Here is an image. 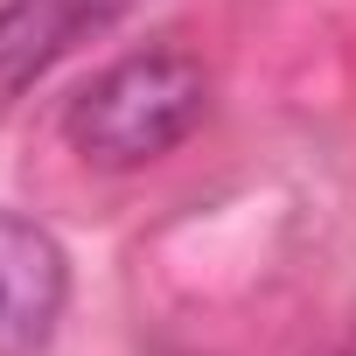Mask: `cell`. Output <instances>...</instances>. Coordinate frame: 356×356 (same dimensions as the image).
<instances>
[{
	"label": "cell",
	"mask_w": 356,
	"mask_h": 356,
	"mask_svg": "<svg viewBox=\"0 0 356 356\" xmlns=\"http://www.w3.org/2000/svg\"><path fill=\"white\" fill-rule=\"evenodd\" d=\"M119 15V0H0V105L49 77L84 35Z\"/></svg>",
	"instance_id": "3"
},
{
	"label": "cell",
	"mask_w": 356,
	"mask_h": 356,
	"mask_svg": "<svg viewBox=\"0 0 356 356\" xmlns=\"http://www.w3.org/2000/svg\"><path fill=\"white\" fill-rule=\"evenodd\" d=\"M203 112H210V77L196 56L140 49V56H119L112 70H98L70 98L63 133L98 168H147L182 147L203 126Z\"/></svg>",
	"instance_id": "1"
},
{
	"label": "cell",
	"mask_w": 356,
	"mask_h": 356,
	"mask_svg": "<svg viewBox=\"0 0 356 356\" xmlns=\"http://www.w3.org/2000/svg\"><path fill=\"white\" fill-rule=\"evenodd\" d=\"M70 266L49 231L0 210V356H35L56 335Z\"/></svg>",
	"instance_id": "2"
}]
</instances>
